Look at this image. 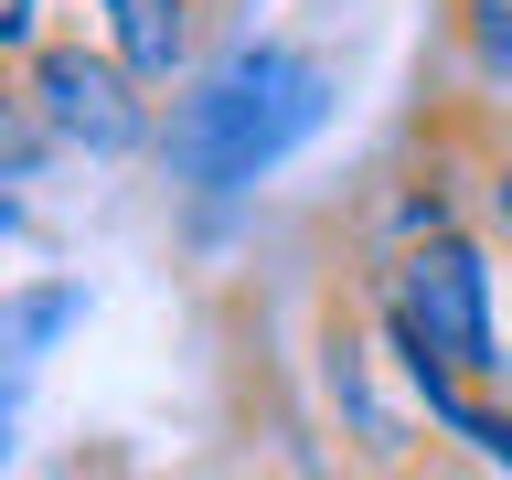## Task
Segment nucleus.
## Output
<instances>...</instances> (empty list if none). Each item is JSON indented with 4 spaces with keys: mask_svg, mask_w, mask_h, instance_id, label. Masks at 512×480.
Returning a JSON list of instances; mask_svg holds the SVG:
<instances>
[{
    "mask_svg": "<svg viewBox=\"0 0 512 480\" xmlns=\"http://www.w3.org/2000/svg\"><path fill=\"white\" fill-rule=\"evenodd\" d=\"M331 107H342V75H331L310 43L256 32V43H224L214 64H192L182 86H171L150 160L192 203H235V192L278 182L288 160L331 128Z\"/></svg>",
    "mask_w": 512,
    "mask_h": 480,
    "instance_id": "1",
    "label": "nucleus"
},
{
    "mask_svg": "<svg viewBox=\"0 0 512 480\" xmlns=\"http://www.w3.org/2000/svg\"><path fill=\"white\" fill-rule=\"evenodd\" d=\"M0 470H11V395H0Z\"/></svg>",
    "mask_w": 512,
    "mask_h": 480,
    "instance_id": "10",
    "label": "nucleus"
},
{
    "mask_svg": "<svg viewBox=\"0 0 512 480\" xmlns=\"http://www.w3.org/2000/svg\"><path fill=\"white\" fill-rule=\"evenodd\" d=\"M11 75H22V107H32V128H43L54 150H86V160H150V139H160V96L139 86L107 43H86V32H43Z\"/></svg>",
    "mask_w": 512,
    "mask_h": 480,
    "instance_id": "3",
    "label": "nucleus"
},
{
    "mask_svg": "<svg viewBox=\"0 0 512 480\" xmlns=\"http://www.w3.org/2000/svg\"><path fill=\"white\" fill-rule=\"evenodd\" d=\"M43 150H54V139L32 128V107H22V75L0 64V182H32V171H43Z\"/></svg>",
    "mask_w": 512,
    "mask_h": 480,
    "instance_id": "7",
    "label": "nucleus"
},
{
    "mask_svg": "<svg viewBox=\"0 0 512 480\" xmlns=\"http://www.w3.org/2000/svg\"><path fill=\"white\" fill-rule=\"evenodd\" d=\"M203 11H214V0H96V43L150 96H171L192 64H203Z\"/></svg>",
    "mask_w": 512,
    "mask_h": 480,
    "instance_id": "4",
    "label": "nucleus"
},
{
    "mask_svg": "<svg viewBox=\"0 0 512 480\" xmlns=\"http://www.w3.org/2000/svg\"><path fill=\"white\" fill-rule=\"evenodd\" d=\"M502 395H512V363H502Z\"/></svg>",
    "mask_w": 512,
    "mask_h": 480,
    "instance_id": "11",
    "label": "nucleus"
},
{
    "mask_svg": "<svg viewBox=\"0 0 512 480\" xmlns=\"http://www.w3.org/2000/svg\"><path fill=\"white\" fill-rule=\"evenodd\" d=\"M470 171H480V235L512 256V118L470 96Z\"/></svg>",
    "mask_w": 512,
    "mask_h": 480,
    "instance_id": "6",
    "label": "nucleus"
},
{
    "mask_svg": "<svg viewBox=\"0 0 512 480\" xmlns=\"http://www.w3.org/2000/svg\"><path fill=\"white\" fill-rule=\"evenodd\" d=\"M43 32H54V0H0V64H22Z\"/></svg>",
    "mask_w": 512,
    "mask_h": 480,
    "instance_id": "8",
    "label": "nucleus"
},
{
    "mask_svg": "<svg viewBox=\"0 0 512 480\" xmlns=\"http://www.w3.org/2000/svg\"><path fill=\"white\" fill-rule=\"evenodd\" d=\"M86 320V278H43V288H11L0 299V395H22L43 374V352Z\"/></svg>",
    "mask_w": 512,
    "mask_h": 480,
    "instance_id": "5",
    "label": "nucleus"
},
{
    "mask_svg": "<svg viewBox=\"0 0 512 480\" xmlns=\"http://www.w3.org/2000/svg\"><path fill=\"white\" fill-rule=\"evenodd\" d=\"M11 235H22V192L0 182V246H11Z\"/></svg>",
    "mask_w": 512,
    "mask_h": 480,
    "instance_id": "9",
    "label": "nucleus"
},
{
    "mask_svg": "<svg viewBox=\"0 0 512 480\" xmlns=\"http://www.w3.org/2000/svg\"><path fill=\"white\" fill-rule=\"evenodd\" d=\"M363 320H374L395 384H502L512 342H502V267L480 224H438L374 256L363 278Z\"/></svg>",
    "mask_w": 512,
    "mask_h": 480,
    "instance_id": "2",
    "label": "nucleus"
}]
</instances>
